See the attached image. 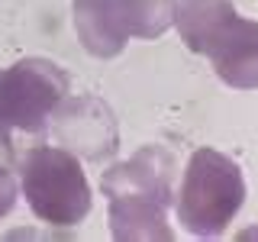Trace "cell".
Returning <instances> with one entry per match:
<instances>
[{
    "label": "cell",
    "instance_id": "cell-9",
    "mask_svg": "<svg viewBox=\"0 0 258 242\" xmlns=\"http://www.w3.org/2000/svg\"><path fill=\"white\" fill-rule=\"evenodd\" d=\"M13 204H16V181L7 168H0V216L10 213Z\"/></svg>",
    "mask_w": 258,
    "mask_h": 242
},
{
    "label": "cell",
    "instance_id": "cell-8",
    "mask_svg": "<svg viewBox=\"0 0 258 242\" xmlns=\"http://www.w3.org/2000/svg\"><path fill=\"white\" fill-rule=\"evenodd\" d=\"M126 36L155 39L174 23L177 0H113Z\"/></svg>",
    "mask_w": 258,
    "mask_h": 242
},
{
    "label": "cell",
    "instance_id": "cell-1",
    "mask_svg": "<svg viewBox=\"0 0 258 242\" xmlns=\"http://www.w3.org/2000/svg\"><path fill=\"white\" fill-rule=\"evenodd\" d=\"M245 200V181L232 158L216 149H197L184 168L177 220L194 236H220Z\"/></svg>",
    "mask_w": 258,
    "mask_h": 242
},
{
    "label": "cell",
    "instance_id": "cell-2",
    "mask_svg": "<svg viewBox=\"0 0 258 242\" xmlns=\"http://www.w3.org/2000/svg\"><path fill=\"white\" fill-rule=\"evenodd\" d=\"M20 188L42 223L78 226L91 213V184L81 161L58 145H36L20 161Z\"/></svg>",
    "mask_w": 258,
    "mask_h": 242
},
{
    "label": "cell",
    "instance_id": "cell-4",
    "mask_svg": "<svg viewBox=\"0 0 258 242\" xmlns=\"http://www.w3.org/2000/svg\"><path fill=\"white\" fill-rule=\"evenodd\" d=\"M110 229L116 239H171L165 216V197L145 188L110 191Z\"/></svg>",
    "mask_w": 258,
    "mask_h": 242
},
{
    "label": "cell",
    "instance_id": "cell-5",
    "mask_svg": "<svg viewBox=\"0 0 258 242\" xmlns=\"http://www.w3.org/2000/svg\"><path fill=\"white\" fill-rule=\"evenodd\" d=\"M207 58L229 87H239V91L258 87V23L236 16Z\"/></svg>",
    "mask_w": 258,
    "mask_h": 242
},
{
    "label": "cell",
    "instance_id": "cell-7",
    "mask_svg": "<svg viewBox=\"0 0 258 242\" xmlns=\"http://www.w3.org/2000/svg\"><path fill=\"white\" fill-rule=\"evenodd\" d=\"M75 29L84 48L97 58L119 55L129 39L113 0H75Z\"/></svg>",
    "mask_w": 258,
    "mask_h": 242
},
{
    "label": "cell",
    "instance_id": "cell-6",
    "mask_svg": "<svg viewBox=\"0 0 258 242\" xmlns=\"http://www.w3.org/2000/svg\"><path fill=\"white\" fill-rule=\"evenodd\" d=\"M236 7L229 0H177L174 26L181 32L184 45L197 55H210L226 29L236 20Z\"/></svg>",
    "mask_w": 258,
    "mask_h": 242
},
{
    "label": "cell",
    "instance_id": "cell-3",
    "mask_svg": "<svg viewBox=\"0 0 258 242\" xmlns=\"http://www.w3.org/2000/svg\"><path fill=\"white\" fill-rule=\"evenodd\" d=\"M68 94V75L48 58H26L0 71V145L13 149V133H39Z\"/></svg>",
    "mask_w": 258,
    "mask_h": 242
}]
</instances>
